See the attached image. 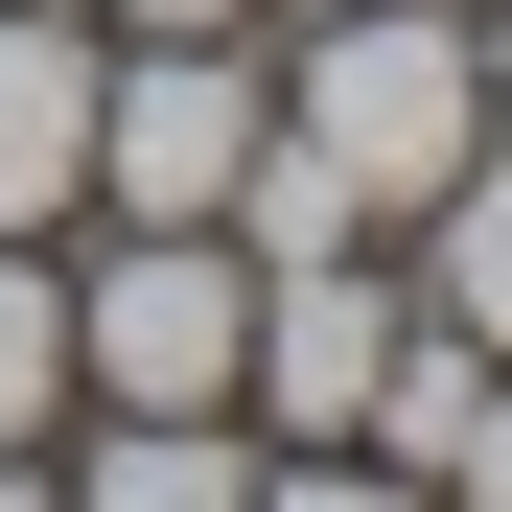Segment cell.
Returning a JSON list of instances; mask_svg holds the SVG:
<instances>
[{
    "instance_id": "6da1fadb",
    "label": "cell",
    "mask_w": 512,
    "mask_h": 512,
    "mask_svg": "<svg viewBox=\"0 0 512 512\" xmlns=\"http://www.w3.org/2000/svg\"><path fill=\"white\" fill-rule=\"evenodd\" d=\"M280 117L350 163L373 210H443L466 163H489V47H466V0H326V47H303Z\"/></svg>"
},
{
    "instance_id": "7a4b0ae2",
    "label": "cell",
    "mask_w": 512,
    "mask_h": 512,
    "mask_svg": "<svg viewBox=\"0 0 512 512\" xmlns=\"http://www.w3.org/2000/svg\"><path fill=\"white\" fill-rule=\"evenodd\" d=\"M233 373H256V256H233V233H117L94 280H70V396L233 419Z\"/></svg>"
},
{
    "instance_id": "3957f363",
    "label": "cell",
    "mask_w": 512,
    "mask_h": 512,
    "mask_svg": "<svg viewBox=\"0 0 512 512\" xmlns=\"http://www.w3.org/2000/svg\"><path fill=\"white\" fill-rule=\"evenodd\" d=\"M256 70H233V24H140L117 70H94V210L117 233H210L233 210V163H256Z\"/></svg>"
},
{
    "instance_id": "277c9868",
    "label": "cell",
    "mask_w": 512,
    "mask_h": 512,
    "mask_svg": "<svg viewBox=\"0 0 512 512\" xmlns=\"http://www.w3.org/2000/svg\"><path fill=\"white\" fill-rule=\"evenodd\" d=\"M373 350H396V280L373 256H280V280H256V419H280V443H350L373 419Z\"/></svg>"
},
{
    "instance_id": "5b68a950",
    "label": "cell",
    "mask_w": 512,
    "mask_h": 512,
    "mask_svg": "<svg viewBox=\"0 0 512 512\" xmlns=\"http://www.w3.org/2000/svg\"><path fill=\"white\" fill-rule=\"evenodd\" d=\"M94 24L70 0H0V233H47V210H94Z\"/></svg>"
},
{
    "instance_id": "8992f818",
    "label": "cell",
    "mask_w": 512,
    "mask_h": 512,
    "mask_svg": "<svg viewBox=\"0 0 512 512\" xmlns=\"http://www.w3.org/2000/svg\"><path fill=\"white\" fill-rule=\"evenodd\" d=\"M70 512H256V466H233V419H117L70 466Z\"/></svg>"
},
{
    "instance_id": "52a82bcc",
    "label": "cell",
    "mask_w": 512,
    "mask_h": 512,
    "mask_svg": "<svg viewBox=\"0 0 512 512\" xmlns=\"http://www.w3.org/2000/svg\"><path fill=\"white\" fill-rule=\"evenodd\" d=\"M419 233H443V256H419V303H443L466 350H512V140H489V163H466V187L419 210Z\"/></svg>"
},
{
    "instance_id": "ba28073f",
    "label": "cell",
    "mask_w": 512,
    "mask_h": 512,
    "mask_svg": "<svg viewBox=\"0 0 512 512\" xmlns=\"http://www.w3.org/2000/svg\"><path fill=\"white\" fill-rule=\"evenodd\" d=\"M47 396H70V280L47 233H0V443H47Z\"/></svg>"
},
{
    "instance_id": "9c48e42d",
    "label": "cell",
    "mask_w": 512,
    "mask_h": 512,
    "mask_svg": "<svg viewBox=\"0 0 512 512\" xmlns=\"http://www.w3.org/2000/svg\"><path fill=\"white\" fill-rule=\"evenodd\" d=\"M256 512H419V466H256Z\"/></svg>"
},
{
    "instance_id": "30bf717a",
    "label": "cell",
    "mask_w": 512,
    "mask_h": 512,
    "mask_svg": "<svg viewBox=\"0 0 512 512\" xmlns=\"http://www.w3.org/2000/svg\"><path fill=\"white\" fill-rule=\"evenodd\" d=\"M443 512H512V373H489V419L443 443Z\"/></svg>"
},
{
    "instance_id": "8fae6325",
    "label": "cell",
    "mask_w": 512,
    "mask_h": 512,
    "mask_svg": "<svg viewBox=\"0 0 512 512\" xmlns=\"http://www.w3.org/2000/svg\"><path fill=\"white\" fill-rule=\"evenodd\" d=\"M117 24H256V0H117Z\"/></svg>"
},
{
    "instance_id": "7c38bea8",
    "label": "cell",
    "mask_w": 512,
    "mask_h": 512,
    "mask_svg": "<svg viewBox=\"0 0 512 512\" xmlns=\"http://www.w3.org/2000/svg\"><path fill=\"white\" fill-rule=\"evenodd\" d=\"M0 512H70V489H47V466H24V443H0Z\"/></svg>"
},
{
    "instance_id": "4fadbf2b",
    "label": "cell",
    "mask_w": 512,
    "mask_h": 512,
    "mask_svg": "<svg viewBox=\"0 0 512 512\" xmlns=\"http://www.w3.org/2000/svg\"><path fill=\"white\" fill-rule=\"evenodd\" d=\"M489 140H512V0H489Z\"/></svg>"
},
{
    "instance_id": "5bb4252c",
    "label": "cell",
    "mask_w": 512,
    "mask_h": 512,
    "mask_svg": "<svg viewBox=\"0 0 512 512\" xmlns=\"http://www.w3.org/2000/svg\"><path fill=\"white\" fill-rule=\"evenodd\" d=\"M303 24H326V0H303Z\"/></svg>"
},
{
    "instance_id": "9a60e30c",
    "label": "cell",
    "mask_w": 512,
    "mask_h": 512,
    "mask_svg": "<svg viewBox=\"0 0 512 512\" xmlns=\"http://www.w3.org/2000/svg\"><path fill=\"white\" fill-rule=\"evenodd\" d=\"M466 24H489V0H466Z\"/></svg>"
}]
</instances>
